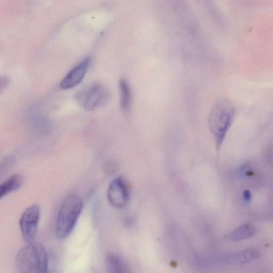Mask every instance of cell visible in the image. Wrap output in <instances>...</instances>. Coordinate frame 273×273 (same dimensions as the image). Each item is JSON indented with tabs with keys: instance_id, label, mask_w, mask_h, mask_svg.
<instances>
[{
	"instance_id": "1",
	"label": "cell",
	"mask_w": 273,
	"mask_h": 273,
	"mask_svg": "<svg viewBox=\"0 0 273 273\" xmlns=\"http://www.w3.org/2000/svg\"><path fill=\"white\" fill-rule=\"evenodd\" d=\"M235 110V107L232 101L226 98H220L214 104L209 112V127L218 151L220 149L233 124Z\"/></svg>"
},
{
	"instance_id": "2",
	"label": "cell",
	"mask_w": 273,
	"mask_h": 273,
	"mask_svg": "<svg viewBox=\"0 0 273 273\" xmlns=\"http://www.w3.org/2000/svg\"><path fill=\"white\" fill-rule=\"evenodd\" d=\"M16 266L20 273H47L48 257L45 248L39 243H30L18 252Z\"/></svg>"
},
{
	"instance_id": "3",
	"label": "cell",
	"mask_w": 273,
	"mask_h": 273,
	"mask_svg": "<svg viewBox=\"0 0 273 273\" xmlns=\"http://www.w3.org/2000/svg\"><path fill=\"white\" fill-rule=\"evenodd\" d=\"M83 207L82 200L75 195L68 196L63 202L55 225V234L58 239L64 240L71 233Z\"/></svg>"
},
{
	"instance_id": "4",
	"label": "cell",
	"mask_w": 273,
	"mask_h": 273,
	"mask_svg": "<svg viewBox=\"0 0 273 273\" xmlns=\"http://www.w3.org/2000/svg\"><path fill=\"white\" fill-rule=\"evenodd\" d=\"M108 88L101 83H94L82 89L75 95L80 107L88 111H94L106 106L110 99Z\"/></svg>"
},
{
	"instance_id": "5",
	"label": "cell",
	"mask_w": 273,
	"mask_h": 273,
	"mask_svg": "<svg viewBox=\"0 0 273 273\" xmlns=\"http://www.w3.org/2000/svg\"><path fill=\"white\" fill-rule=\"evenodd\" d=\"M40 213L39 206L33 205L27 208L21 217L19 221L21 232L27 243H32L36 239Z\"/></svg>"
},
{
	"instance_id": "6",
	"label": "cell",
	"mask_w": 273,
	"mask_h": 273,
	"mask_svg": "<svg viewBox=\"0 0 273 273\" xmlns=\"http://www.w3.org/2000/svg\"><path fill=\"white\" fill-rule=\"evenodd\" d=\"M108 198L110 204L116 208H123L127 205L129 196V187L122 177L112 180L108 189Z\"/></svg>"
},
{
	"instance_id": "7",
	"label": "cell",
	"mask_w": 273,
	"mask_h": 273,
	"mask_svg": "<svg viewBox=\"0 0 273 273\" xmlns=\"http://www.w3.org/2000/svg\"><path fill=\"white\" fill-rule=\"evenodd\" d=\"M92 60L90 57L81 61L65 76L60 83V88L68 90L79 85L86 76L90 68Z\"/></svg>"
},
{
	"instance_id": "8",
	"label": "cell",
	"mask_w": 273,
	"mask_h": 273,
	"mask_svg": "<svg viewBox=\"0 0 273 273\" xmlns=\"http://www.w3.org/2000/svg\"><path fill=\"white\" fill-rule=\"evenodd\" d=\"M258 256V252L255 250H244L229 255L225 261L230 265L245 264L255 260Z\"/></svg>"
},
{
	"instance_id": "9",
	"label": "cell",
	"mask_w": 273,
	"mask_h": 273,
	"mask_svg": "<svg viewBox=\"0 0 273 273\" xmlns=\"http://www.w3.org/2000/svg\"><path fill=\"white\" fill-rule=\"evenodd\" d=\"M119 90L120 96V107L124 111H127L131 106L132 93L129 82L124 78L119 81Z\"/></svg>"
},
{
	"instance_id": "10",
	"label": "cell",
	"mask_w": 273,
	"mask_h": 273,
	"mask_svg": "<svg viewBox=\"0 0 273 273\" xmlns=\"http://www.w3.org/2000/svg\"><path fill=\"white\" fill-rule=\"evenodd\" d=\"M255 233V228L250 224H243L231 232L228 236L229 239L232 241H240L249 239Z\"/></svg>"
},
{
	"instance_id": "11",
	"label": "cell",
	"mask_w": 273,
	"mask_h": 273,
	"mask_svg": "<svg viewBox=\"0 0 273 273\" xmlns=\"http://www.w3.org/2000/svg\"><path fill=\"white\" fill-rule=\"evenodd\" d=\"M107 263L108 270L109 273H121L129 272L121 259L116 255H109L107 257Z\"/></svg>"
},
{
	"instance_id": "12",
	"label": "cell",
	"mask_w": 273,
	"mask_h": 273,
	"mask_svg": "<svg viewBox=\"0 0 273 273\" xmlns=\"http://www.w3.org/2000/svg\"><path fill=\"white\" fill-rule=\"evenodd\" d=\"M23 183V178L19 174H13L2 185L5 195L18 190Z\"/></svg>"
},
{
	"instance_id": "13",
	"label": "cell",
	"mask_w": 273,
	"mask_h": 273,
	"mask_svg": "<svg viewBox=\"0 0 273 273\" xmlns=\"http://www.w3.org/2000/svg\"><path fill=\"white\" fill-rule=\"evenodd\" d=\"M10 79L5 76H0V95H1L5 89L9 85Z\"/></svg>"
},
{
	"instance_id": "14",
	"label": "cell",
	"mask_w": 273,
	"mask_h": 273,
	"mask_svg": "<svg viewBox=\"0 0 273 273\" xmlns=\"http://www.w3.org/2000/svg\"><path fill=\"white\" fill-rule=\"evenodd\" d=\"M244 201L246 204H249L251 200V194L248 190L244 191L243 194Z\"/></svg>"
},
{
	"instance_id": "15",
	"label": "cell",
	"mask_w": 273,
	"mask_h": 273,
	"mask_svg": "<svg viewBox=\"0 0 273 273\" xmlns=\"http://www.w3.org/2000/svg\"><path fill=\"white\" fill-rule=\"evenodd\" d=\"M5 195V194L3 186L2 185H0V198H1Z\"/></svg>"
}]
</instances>
